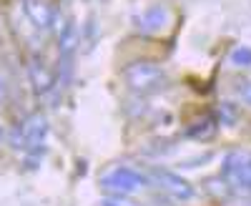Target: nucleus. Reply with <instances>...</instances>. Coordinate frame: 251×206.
Instances as JSON below:
<instances>
[{
  "label": "nucleus",
  "mask_w": 251,
  "mask_h": 206,
  "mask_svg": "<svg viewBox=\"0 0 251 206\" xmlns=\"http://www.w3.org/2000/svg\"><path fill=\"white\" fill-rule=\"evenodd\" d=\"M46 136H48V121H46V116L33 113V116H28L23 123H18V126L13 129L10 146L15 151H23L30 158V163H35V161H40V156H43Z\"/></svg>",
  "instance_id": "obj_1"
},
{
  "label": "nucleus",
  "mask_w": 251,
  "mask_h": 206,
  "mask_svg": "<svg viewBox=\"0 0 251 206\" xmlns=\"http://www.w3.org/2000/svg\"><path fill=\"white\" fill-rule=\"evenodd\" d=\"M123 80L133 93H156L169 83V73L156 60H131L123 68Z\"/></svg>",
  "instance_id": "obj_2"
},
{
  "label": "nucleus",
  "mask_w": 251,
  "mask_h": 206,
  "mask_svg": "<svg viewBox=\"0 0 251 206\" xmlns=\"http://www.w3.org/2000/svg\"><path fill=\"white\" fill-rule=\"evenodd\" d=\"M221 179L231 191L251 196V154L231 151L221 161Z\"/></svg>",
  "instance_id": "obj_3"
},
{
  "label": "nucleus",
  "mask_w": 251,
  "mask_h": 206,
  "mask_svg": "<svg viewBox=\"0 0 251 206\" xmlns=\"http://www.w3.org/2000/svg\"><path fill=\"white\" fill-rule=\"evenodd\" d=\"M100 186L113 191V194H136L146 186H151V179L146 174H141V171H136V169L116 166L108 174L100 176Z\"/></svg>",
  "instance_id": "obj_4"
},
{
  "label": "nucleus",
  "mask_w": 251,
  "mask_h": 206,
  "mask_svg": "<svg viewBox=\"0 0 251 206\" xmlns=\"http://www.w3.org/2000/svg\"><path fill=\"white\" fill-rule=\"evenodd\" d=\"M149 179L156 183V186L161 191H166L169 196H174L176 201H188V199H194L196 196V189L188 183L186 179H181L178 174L169 171V169H161V166H153Z\"/></svg>",
  "instance_id": "obj_5"
},
{
  "label": "nucleus",
  "mask_w": 251,
  "mask_h": 206,
  "mask_svg": "<svg viewBox=\"0 0 251 206\" xmlns=\"http://www.w3.org/2000/svg\"><path fill=\"white\" fill-rule=\"evenodd\" d=\"M20 8H23L25 18L33 23V28H38V30H55L58 15H55V10L46 3V0H20Z\"/></svg>",
  "instance_id": "obj_6"
},
{
  "label": "nucleus",
  "mask_w": 251,
  "mask_h": 206,
  "mask_svg": "<svg viewBox=\"0 0 251 206\" xmlns=\"http://www.w3.org/2000/svg\"><path fill=\"white\" fill-rule=\"evenodd\" d=\"M28 76H30L33 91H35L38 96H48V93L55 88V73H53V68L48 66V60H46L43 55H33V58H30Z\"/></svg>",
  "instance_id": "obj_7"
},
{
  "label": "nucleus",
  "mask_w": 251,
  "mask_h": 206,
  "mask_svg": "<svg viewBox=\"0 0 251 206\" xmlns=\"http://www.w3.org/2000/svg\"><path fill=\"white\" fill-rule=\"evenodd\" d=\"M169 26H171V10L166 5H151L136 18V28L141 33H149V35L163 33Z\"/></svg>",
  "instance_id": "obj_8"
},
{
  "label": "nucleus",
  "mask_w": 251,
  "mask_h": 206,
  "mask_svg": "<svg viewBox=\"0 0 251 206\" xmlns=\"http://www.w3.org/2000/svg\"><path fill=\"white\" fill-rule=\"evenodd\" d=\"M216 126H214V121L211 118H203V121H196L194 126H188L186 129V136L188 138H208V136H214Z\"/></svg>",
  "instance_id": "obj_9"
},
{
  "label": "nucleus",
  "mask_w": 251,
  "mask_h": 206,
  "mask_svg": "<svg viewBox=\"0 0 251 206\" xmlns=\"http://www.w3.org/2000/svg\"><path fill=\"white\" fill-rule=\"evenodd\" d=\"M228 60H231V66H236V68H249L251 66V48L249 46H236L231 51V55H228Z\"/></svg>",
  "instance_id": "obj_10"
},
{
  "label": "nucleus",
  "mask_w": 251,
  "mask_h": 206,
  "mask_svg": "<svg viewBox=\"0 0 251 206\" xmlns=\"http://www.w3.org/2000/svg\"><path fill=\"white\" fill-rule=\"evenodd\" d=\"M236 96L246 103V106H251V80H241L236 86Z\"/></svg>",
  "instance_id": "obj_11"
},
{
  "label": "nucleus",
  "mask_w": 251,
  "mask_h": 206,
  "mask_svg": "<svg viewBox=\"0 0 251 206\" xmlns=\"http://www.w3.org/2000/svg\"><path fill=\"white\" fill-rule=\"evenodd\" d=\"M5 96H8V80H5V76H0V103L5 101Z\"/></svg>",
  "instance_id": "obj_12"
},
{
  "label": "nucleus",
  "mask_w": 251,
  "mask_h": 206,
  "mask_svg": "<svg viewBox=\"0 0 251 206\" xmlns=\"http://www.w3.org/2000/svg\"><path fill=\"white\" fill-rule=\"evenodd\" d=\"M100 206H123V204H116V201H111V199H106V201H100Z\"/></svg>",
  "instance_id": "obj_13"
}]
</instances>
